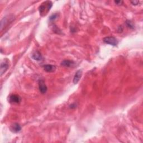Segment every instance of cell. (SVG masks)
Returning <instances> with one entry per match:
<instances>
[{"instance_id": "obj_10", "label": "cell", "mask_w": 143, "mask_h": 143, "mask_svg": "<svg viewBox=\"0 0 143 143\" xmlns=\"http://www.w3.org/2000/svg\"><path fill=\"white\" fill-rule=\"evenodd\" d=\"M32 58L36 61H41L42 59V56L39 51H35L32 54Z\"/></svg>"}, {"instance_id": "obj_7", "label": "cell", "mask_w": 143, "mask_h": 143, "mask_svg": "<svg viewBox=\"0 0 143 143\" xmlns=\"http://www.w3.org/2000/svg\"><path fill=\"white\" fill-rule=\"evenodd\" d=\"M21 130V127L20 125L18 123H14L13 125L11 126V130L13 133H19Z\"/></svg>"}, {"instance_id": "obj_12", "label": "cell", "mask_w": 143, "mask_h": 143, "mask_svg": "<svg viewBox=\"0 0 143 143\" xmlns=\"http://www.w3.org/2000/svg\"><path fill=\"white\" fill-rule=\"evenodd\" d=\"M126 24L128 27H129L130 28H134L133 23L130 21H129V20L126 21Z\"/></svg>"}, {"instance_id": "obj_5", "label": "cell", "mask_w": 143, "mask_h": 143, "mask_svg": "<svg viewBox=\"0 0 143 143\" xmlns=\"http://www.w3.org/2000/svg\"><path fill=\"white\" fill-rule=\"evenodd\" d=\"M39 90L41 93L44 94L47 92L48 88L47 85H45L44 81L42 79H40L39 81Z\"/></svg>"}, {"instance_id": "obj_6", "label": "cell", "mask_w": 143, "mask_h": 143, "mask_svg": "<svg viewBox=\"0 0 143 143\" xmlns=\"http://www.w3.org/2000/svg\"><path fill=\"white\" fill-rule=\"evenodd\" d=\"M82 75V71L81 70H79L75 74V75L74 76V78L73 80L74 84L78 83L80 79L81 78Z\"/></svg>"}, {"instance_id": "obj_8", "label": "cell", "mask_w": 143, "mask_h": 143, "mask_svg": "<svg viewBox=\"0 0 143 143\" xmlns=\"http://www.w3.org/2000/svg\"><path fill=\"white\" fill-rule=\"evenodd\" d=\"M44 70L47 72H52L55 71L56 69V67L55 65H51V64H46L43 66Z\"/></svg>"}, {"instance_id": "obj_15", "label": "cell", "mask_w": 143, "mask_h": 143, "mask_svg": "<svg viewBox=\"0 0 143 143\" xmlns=\"http://www.w3.org/2000/svg\"><path fill=\"white\" fill-rule=\"evenodd\" d=\"M131 4H132L133 5H138V4L139 3V1H131Z\"/></svg>"}, {"instance_id": "obj_14", "label": "cell", "mask_w": 143, "mask_h": 143, "mask_svg": "<svg viewBox=\"0 0 143 143\" xmlns=\"http://www.w3.org/2000/svg\"><path fill=\"white\" fill-rule=\"evenodd\" d=\"M115 3L117 5H122L123 1H115Z\"/></svg>"}, {"instance_id": "obj_13", "label": "cell", "mask_w": 143, "mask_h": 143, "mask_svg": "<svg viewBox=\"0 0 143 143\" xmlns=\"http://www.w3.org/2000/svg\"><path fill=\"white\" fill-rule=\"evenodd\" d=\"M57 17H58V14H53V15H51V16L49 18V20L50 21H53L54 20H55L57 18Z\"/></svg>"}, {"instance_id": "obj_4", "label": "cell", "mask_w": 143, "mask_h": 143, "mask_svg": "<svg viewBox=\"0 0 143 143\" xmlns=\"http://www.w3.org/2000/svg\"><path fill=\"white\" fill-rule=\"evenodd\" d=\"M10 102L11 104H18L21 101V97L17 95H12L10 96Z\"/></svg>"}, {"instance_id": "obj_3", "label": "cell", "mask_w": 143, "mask_h": 143, "mask_svg": "<svg viewBox=\"0 0 143 143\" xmlns=\"http://www.w3.org/2000/svg\"><path fill=\"white\" fill-rule=\"evenodd\" d=\"M103 41L106 44H110L111 45H113V46H116L118 44V41L117 40V39L112 36L106 37L103 39Z\"/></svg>"}, {"instance_id": "obj_16", "label": "cell", "mask_w": 143, "mask_h": 143, "mask_svg": "<svg viewBox=\"0 0 143 143\" xmlns=\"http://www.w3.org/2000/svg\"><path fill=\"white\" fill-rule=\"evenodd\" d=\"M70 107H71L72 108H75L76 107V106L75 105V104H72V105H71V106Z\"/></svg>"}, {"instance_id": "obj_1", "label": "cell", "mask_w": 143, "mask_h": 143, "mask_svg": "<svg viewBox=\"0 0 143 143\" xmlns=\"http://www.w3.org/2000/svg\"><path fill=\"white\" fill-rule=\"evenodd\" d=\"M53 3L50 1H46L44 2L39 7L40 15L41 16H46L49 12L51 8L52 7Z\"/></svg>"}, {"instance_id": "obj_9", "label": "cell", "mask_w": 143, "mask_h": 143, "mask_svg": "<svg viewBox=\"0 0 143 143\" xmlns=\"http://www.w3.org/2000/svg\"><path fill=\"white\" fill-rule=\"evenodd\" d=\"M8 67H9V65L6 62H2L1 63V71H0V73H1V76H2V74L5 73L7 71V70L8 69Z\"/></svg>"}, {"instance_id": "obj_11", "label": "cell", "mask_w": 143, "mask_h": 143, "mask_svg": "<svg viewBox=\"0 0 143 143\" xmlns=\"http://www.w3.org/2000/svg\"><path fill=\"white\" fill-rule=\"evenodd\" d=\"M74 64L73 61H70V60H64L61 63V65L66 67H70Z\"/></svg>"}, {"instance_id": "obj_2", "label": "cell", "mask_w": 143, "mask_h": 143, "mask_svg": "<svg viewBox=\"0 0 143 143\" xmlns=\"http://www.w3.org/2000/svg\"><path fill=\"white\" fill-rule=\"evenodd\" d=\"M14 19H15L14 16L12 15H7L4 17L1 21V25H0L1 31H2V30L4 29L6 26H7L8 24L11 23V22L14 20Z\"/></svg>"}]
</instances>
